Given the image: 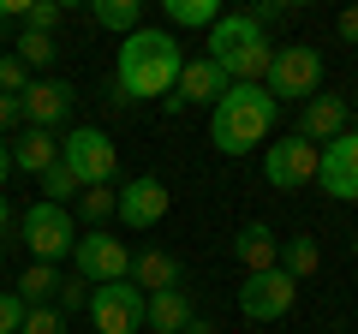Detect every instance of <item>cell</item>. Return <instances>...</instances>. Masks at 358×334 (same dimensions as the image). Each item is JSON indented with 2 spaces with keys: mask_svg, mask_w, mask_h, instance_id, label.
Returning a JSON list of instances; mask_svg holds the SVG:
<instances>
[{
  "mask_svg": "<svg viewBox=\"0 0 358 334\" xmlns=\"http://www.w3.org/2000/svg\"><path fill=\"white\" fill-rule=\"evenodd\" d=\"M179 66H185V48H179L173 30H131L126 48L114 60V96L120 102H155V96H173Z\"/></svg>",
  "mask_w": 358,
  "mask_h": 334,
  "instance_id": "6da1fadb",
  "label": "cell"
},
{
  "mask_svg": "<svg viewBox=\"0 0 358 334\" xmlns=\"http://www.w3.org/2000/svg\"><path fill=\"white\" fill-rule=\"evenodd\" d=\"M281 119V102L263 90V84H233L215 108H209V143L221 155H245L251 143H263Z\"/></svg>",
  "mask_w": 358,
  "mask_h": 334,
  "instance_id": "7a4b0ae2",
  "label": "cell"
},
{
  "mask_svg": "<svg viewBox=\"0 0 358 334\" xmlns=\"http://www.w3.org/2000/svg\"><path fill=\"white\" fill-rule=\"evenodd\" d=\"M268 54H275V42H268V30L257 24L251 13H221L215 30H209V60H215L233 84H263Z\"/></svg>",
  "mask_w": 358,
  "mask_h": 334,
  "instance_id": "3957f363",
  "label": "cell"
},
{
  "mask_svg": "<svg viewBox=\"0 0 358 334\" xmlns=\"http://www.w3.org/2000/svg\"><path fill=\"white\" fill-rule=\"evenodd\" d=\"M322 84V54L310 48V42H287V48L268 54V78L263 90L275 96V102H310Z\"/></svg>",
  "mask_w": 358,
  "mask_h": 334,
  "instance_id": "277c9868",
  "label": "cell"
},
{
  "mask_svg": "<svg viewBox=\"0 0 358 334\" xmlns=\"http://www.w3.org/2000/svg\"><path fill=\"white\" fill-rule=\"evenodd\" d=\"M18 233H24L30 257L54 263V269H60V257L78 251V221H72V209H60V203H30L24 215H18Z\"/></svg>",
  "mask_w": 358,
  "mask_h": 334,
  "instance_id": "5b68a950",
  "label": "cell"
},
{
  "mask_svg": "<svg viewBox=\"0 0 358 334\" xmlns=\"http://www.w3.org/2000/svg\"><path fill=\"white\" fill-rule=\"evenodd\" d=\"M60 161L72 167V180L84 185H114V173H120V150L108 143V131H96V126H78V131H66L60 138Z\"/></svg>",
  "mask_w": 358,
  "mask_h": 334,
  "instance_id": "8992f818",
  "label": "cell"
},
{
  "mask_svg": "<svg viewBox=\"0 0 358 334\" xmlns=\"http://www.w3.org/2000/svg\"><path fill=\"white\" fill-rule=\"evenodd\" d=\"M72 263H78V281H84V286L131 281V251H126L120 239H108V227H90V233H78V251H72Z\"/></svg>",
  "mask_w": 358,
  "mask_h": 334,
  "instance_id": "52a82bcc",
  "label": "cell"
},
{
  "mask_svg": "<svg viewBox=\"0 0 358 334\" xmlns=\"http://www.w3.org/2000/svg\"><path fill=\"white\" fill-rule=\"evenodd\" d=\"M90 322L96 334H143V293L131 281L90 286Z\"/></svg>",
  "mask_w": 358,
  "mask_h": 334,
  "instance_id": "ba28073f",
  "label": "cell"
},
{
  "mask_svg": "<svg viewBox=\"0 0 358 334\" xmlns=\"http://www.w3.org/2000/svg\"><path fill=\"white\" fill-rule=\"evenodd\" d=\"M293 298H299V281H293V275H281V269L245 275V286H239L245 322H281L287 310H293Z\"/></svg>",
  "mask_w": 358,
  "mask_h": 334,
  "instance_id": "9c48e42d",
  "label": "cell"
},
{
  "mask_svg": "<svg viewBox=\"0 0 358 334\" xmlns=\"http://www.w3.org/2000/svg\"><path fill=\"white\" fill-rule=\"evenodd\" d=\"M317 185L334 203H358V131L346 126L334 143L317 150Z\"/></svg>",
  "mask_w": 358,
  "mask_h": 334,
  "instance_id": "30bf717a",
  "label": "cell"
},
{
  "mask_svg": "<svg viewBox=\"0 0 358 334\" xmlns=\"http://www.w3.org/2000/svg\"><path fill=\"white\" fill-rule=\"evenodd\" d=\"M263 173H268V185H275V191H305V185L317 180V143H305L299 131H287L281 143H268Z\"/></svg>",
  "mask_w": 358,
  "mask_h": 334,
  "instance_id": "8fae6325",
  "label": "cell"
},
{
  "mask_svg": "<svg viewBox=\"0 0 358 334\" xmlns=\"http://www.w3.org/2000/svg\"><path fill=\"white\" fill-rule=\"evenodd\" d=\"M227 90H233V78L203 54V60H185V66H179V84H173V96H167V108H173V114H179V108H203V102L215 108Z\"/></svg>",
  "mask_w": 358,
  "mask_h": 334,
  "instance_id": "7c38bea8",
  "label": "cell"
},
{
  "mask_svg": "<svg viewBox=\"0 0 358 334\" xmlns=\"http://www.w3.org/2000/svg\"><path fill=\"white\" fill-rule=\"evenodd\" d=\"M72 102H78V90L66 84V78H30V90L18 96V114H24V126L54 131L66 114H72Z\"/></svg>",
  "mask_w": 358,
  "mask_h": 334,
  "instance_id": "4fadbf2b",
  "label": "cell"
},
{
  "mask_svg": "<svg viewBox=\"0 0 358 334\" xmlns=\"http://www.w3.org/2000/svg\"><path fill=\"white\" fill-rule=\"evenodd\" d=\"M114 215L126 221V227H155V221L167 215V185L155 180V173H143V180H126L120 185V203H114Z\"/></svg>",
  "mask_w": 358,
  "mask_h": 334,
  "instance_id": "5bb4252c",
  "label": "cell"
},
{
  "mask_svg": "<svg viewBox=\"0 0 358 334\" xmlns=\"http://www.w3.org/2000/svg\"><path fill=\"white\" fill-rule=\"evenodd\" d=\"M293 131L305 143H317V150H322V143H334L346 131V96H310V102L299 108V126Z\"/></svg>",
  "mask_w": 358,
  "mask_h": 334,
  "instance_id": "9a60e30c",
  "label": "cell"
},
{
  "mask_svg": "<svg viewBox=\"0 0 358 334\" xmlns=\"http://www.w3.org/2000/svg\"><path fill=\"white\" fill-rule=\"evenodd\" d=\"M6 150H13V167H24V173H36V180L60 161V138H54V131H42V126L13 131V138H6Z\"/></svg>",
  "mask_w": 358,
  "mask_h": 334,
  "instance_id": "2e32d148",
  "label": "cell"
},
{
  "mask_svg": "<svg viewBox=\"0 0 358 334\" xmlns=\"http://www.w3.org/2000/svg\"><path fill=\"white\" fill-rule=\"evenodd\" d=\"M179 281H185V269H179V257H167V251H138V257H131V286H138L143 298L173 293Z\"/></svg>",
  "mask_w": 358,
  "mask_h": 334,
  "instance_id": "e0dca14e",
  "label": "cell"
},
{
  "mask_svg": "<svg viewBox=\"0 0 358 334\" xmlns=\"http://www.w3.org/2000/svg\"><path fill=\"white\" fill-rule=\"evenodd\" d=\"M233 257L245 263V275H263V269H281V239L263 227V221H251V227H239V239H233Z\"/></svg>",
  "mask_w": 358,
  "mask_h": 334,
  "instance_id": "ac0fdd59",
  "label": "cell"
},
{
  "mask_svg": "<svg viewBox=\"0 0 358 334\" xmlns=\"http://www.w3.org/2000/svg\"><path fill=\"white\" fill-rule=\"evenodd\" d=\"M143 328H155V334H185L192 328V298H185V286L143 298Z\"/></svg>",
  "mask_w": 358,
  "mask_h": 334,
  "instance_id": "d6986e66",
  "label": "cell"
},
{
  "mask_svg": "<svg viewBox=\"0 0 358 334\" xmlns=\"http://www.w3.org/2000/svg\"><path fill=\"white\" fill-rule=\"evenodd\" d=\"M60 281H66V275L54 269V263H30V269L18 275V286H13V293L24 298V310H42V305H54V293H60Z\"/></svg>",
  "mask_w": 358,
  "mask_h": 334,
  "instance_id": "ffe728a7",
  "label": "cell"
},
{
  "mask_svg": "<svg viewBox=\"0 0 358 334\" xmlns=\"http://www.w3.org/2000/svg\"><path fill=\"white\" fill-rule=\"evenodd\" d=\"M317 269H322V245L310 239V233H299V239H281V275H293V281H310Z\"/></svg>",
  "mask_w": 358,
  "mask_h": 334,
  "instance_id": "44dd1931",
  "label": "cell"
},
{
  "mask_svg": "<svg viewBox=\"0 0 358 334\" xmlns=\"http://www.w3.org/2000/svg\"><path fill=\"white\" fill-rule=\"evenodd\" d=\"M90 18H96L102 30H120V36L143 30V6H138V0H96V6H90Z\"/></svg>",
  "mask_w": 358,
  "mask_h": 334,
  "instance_id": "7402d4cb",
  "label": "cell"
},
{
  "mask_svg": "<svg viewBox=\"0 0 358 334\" xmlns=\"http://www.w3.org/2000/svg\"><path fill=\"white\" fill-rule=\"evenodd\" d=\"M13 54L30 66V72H42V66H54L60 42H54V36H42V30H18V36H13Z\"/></svg>",
  "mask_w": 358,
  "mask_h": 334,
  "instance_id": "603a6c76",
  "label": "cell"
},
{
  "mask_svg": "<svg viewBox=\"0 0 358 334\" xmlns=\"http://www.w3.org/2000/svg\"><path fill=\"white\" fill-rule=\"evenodd\" d=\"M167 18L173 24H192V30H215L221 0H167Z\"/></svg>",
  "mask_w": 358,
  "mask_h": 334,
  "instance_id": "cb8c5ba5",
  "label": "cell"
},
{
  "mask_svg": "<svg viewBox=\"0 0 358 334\" xmlns=\"http://www.w3.org/2000/svg\"><path fill=\"white\" fill-rule=\"evenodd\" d=\"M114 203H120V191H114V185H90V191H78V215H84L90 227H108Z\"/></svg>",
  "mask_w": 358,
  "mask_h": 334,
  "instance_id": "d4e9b609",
  "label": "cell"
},
{
  "mask_svg": "<svg viewBox=\"0 0 358 334\" xmlns=\"http://www.w3.org/2000/svg\"><path fill=\"white\" fill-rule=\"evenodd\" d=\"M78 191H84V185L72 180V167H66V161H54L48 173H42V203H60V209H66Z\"/></svg>",
  "mask_w": 358,
  "mask_h": 334,
  "instance_id": "484cf974",
  "label": "cell"
},
{
  "mask_svg": "<svg viewBox=\"0 0 358 334\" xmlns=\"http://www.w3.org/2000/svg\"><path fill=\"white\" fill-rule=\"evenodd\" d=\"M60 18H66V0H36V6H24V30H42V36H54Z\"/></svg>",
  "mask_w": 358,
  "mask_h": 334,
  "instance_id": "4316f807",
  "label": "cell"
},
{
  "mask_svg": "<svg viewBox=\"0 0 358 334\" xmlns=\"http://www.w3.org/2000/svg\"><path fill=\"white\" fill-rule=\"evenodd\" d=\"M30 90V66L18 54H0V96H24Z\"/></svg>",
  "mask_w": 358,
  "mask_h": 334,
  "instance_id": "83f0119b",
  "label": "cell"
},
{
  "mask_svg": "<svg viewBox=\"0 0 358 334\" xmlns=\"http://www.w3.org/2000/svg\"><path fill=\"white\" fill-rule=\"evenodd\" d=\"M18 334H66V317L54 305H42V310H24V328Z\"/></svg>",
  "mask_w": 358,
  "mask_h": 334,
  "instance_id": "f1b7e54d",
  "label": "cell"
},
{
  "mask_svg": "<svg viewBox=\"0 0 358 334\" xmlns=\"http://www.w3.org/2000/svg\"><path fill=\"white\" fill-rule=\"evenodd\" d=\"M24 328V298L13 286H0V334H18Z\"/></svg>",
  "mask_w": 358,
  "mask_h": 334,
  "instance_id": "f546056e",
  "label": "cell"
},
{
  "mask_svg": "<svg viewBox=\"0 0 358 334\" xmlns=\"http://www.w3.org/2000/svg\"><path fill=\"white\" fill-rule=\"evenodd\" d=\"M54 310H90V286L78 281V275H72V281H60V293H54Z\"/></svg>",
  "mask_w": 358,
  "mask_h": 334,
  "instance_id": "4dcf8cb0",
  "label": "cell"
},
{
  "mask_svg": "<svg viewBox=\"0 0 358 334\" xmlns=\"http://www.w3.org/2000/svg\"><path fill=\"white\" fill-rule=\"evenodd\" d=\"M334 30H341V42H358V6H346V13L334 18Z\"/></svg>",
  "mask_w": 358,
  "mask_h": 334,
  "instance_id": "1f68e13d",
  "label": "cell"
},
{
  "mask_svg": "<svg viewBox=\"0 0 358 334\" xmlns=\"http://www.w3.org/2000/svg\"><path fill=\"white\" fill-rule=\"evenodd\" d=\"M18 119H24V114H18V96H0V131H13Z\"/></svg>",
  "mask_w": 358,
  "mask_h": 334,
  "instance_id": "d6a6232c",
  "label": "cell"
},
{
  "mask_svg": "<svg viewBox=\"0 0 358 334\" xmlns=\"http://www.w3.org/2000/svg\"><path fill=\"white\" fill-rule=\"evenodd\" d=\"M13 180V150H6V138H0V185Z\"/></svg>",
  "mask_w": 358,
  "mask_h": 334,
  "instance_id": "836d02e7",
  "label": "cell"
},
{
  "mask_svg": "<svg viewBox=\"0 0 358 334\" xmlns=\"http://www.w3.org/2000/svg\"><path fill=\"white\" fill-rule=\"evenodd\" d=\"M6 233H13V203L0 197V245H6Z\"/></svg>",
  "mask_w": 358,
  "mask_h": 334,
  "instance_id": "e575fe53",
  "label": "cell"
},
{
  "mask_svg": "<svg viewBox=\"0 0 358 334\" xmlns=\"http://www.w3.org/2000/svg\"><path fill=\"white\" fill-rule=\"evenodd\" d=\"M185 334H209V322H192V328H185Z\"/></svg>",
  "mask_w": 358,
  "mask_h": 334,
  "instance_id": "d590c367",
  "label": "cell"
},
{
  "mask_svg": "<svg viewBox=\"0 0 358 334\" xmlns=\"http://www.w3.org/2000/svg\"><path fill=\"white\" fill-rule=\"evenodd\" d=\"M352 257H358V233H352Z\"/></svg>",
  "mask_w": 358,
  "mask_h": 334,
  "instance_id": "8d00e7d4",
  "label": "cell"
},
{
  "mask_svg": "<svg viewBox=\"0 0 358 334\" xmlns=\"http://www.w3.org/2000/svg\"><path fill=\"white\" fill-rule=\"evenodd\" d=\"M0 263H6V245H0Z\"/></svg>",
  "mask_w": 358,
  "mask_h": 334,
  "instance_id": "74e56055",
  "label": "cell"
}]
</instances>
